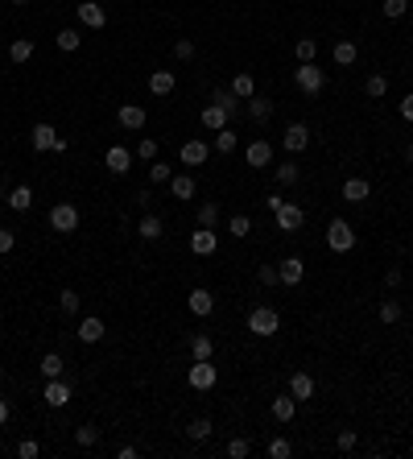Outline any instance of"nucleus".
Returning a JSON list of instances; mask_svg holds the SVG:
<instances>
[{"label": "nucleus", "mask_w": 413, "mask_h": 459, "mask_svg": "<svg viewBox=\"0 0 413 459\" xmlns=\"http://www.w3.org/2000/svg\"><path fill=\"white\" fill-rule=\"evenodd\" d=\"M248 331H252L256 340H269V335L281 331V315H277L273 306H252V311H248Z\"/></svg>", "instance_id": "obj_1"}, {"label": "nucleus", "mask_w": 413, "mask_h": 459, "mask_svg": "<svg viewBox=\"0 0 413 459\" xmlns=\"http://www.w3.org/2000/svg\"><path fill=\"white\" fill-rule=\"evenodd\" d=\"M294 83H298V91H302V95H319V91L327 87V70H323V66H314V62H298Z\"/></svg>", "instance_id": "obj_2"}, {"label": "nucleus", "mask_w": 413, "mask_h": 459, "mask_svg": "<svg viewBox=\"0 0 413 459\" xmlns=\"http://www.w3.org/2000/svg\"><path fill=\"white\" fill-rule=\"evenodd\" d=\"M327 248L331 253H352L356 248V228L347 219H331L327 224Z\"/></svg>", "instance_id": "obj_3"}, {"label": "nucleus", "mask_w": 413, "mask_h": 459, "mask_svg": "<svg viewBox=\"0 0 413 459\" xmlns=\"http://www.w3.org/2000/svg\"><path fill=\"white\" fill-rule=\"evenodd\" d=\"M186 381H190V389H194V393H211V389H215V381H219V373H215V364H211V360H194V364H190V373H186Z\"/></svg>", "instance_id": "obj_4"}, {"label": "nucleus", "mask_w": 413, "mask_h": 459, "mask_svg": "<svg viewBox=\"0 0 413 459\" xmlns=\"http://www.w3.org/2000/svg\"><path fill=\"white\" fill-rule=\"evenodd\" d=\"M50 228L62 232V236H66V232H79V207H74V203H54V207H50Z\"/></svg>", "instance_id": "obj_5"}, {"label": "nucleus", "mask_w": 413, "mask_h": 459, "mask_svg": "<svg viewBox=\"0 0 413 459\" xmlns=\"http://www.w3.org/2000/svg\"><path fill=\"white\" fill-rule=\"evenodd\" d=\"M145 120H149V112H145L141 104H120V112H116V124H120L124 133H141Z\"/></svg>", "instance_id": "obj_6"}, {"label": "nucleus", "mask_w": 413, "mask_h": 459, "mask_svg": "<svg viewBox=\"0 0 413 459\" xmlns=\"http://www.w3.org/2000/svg\"><path fill=\"white\" fill-rule=\"evenodd\" d=\"M273 224H277L281 232H298V228L306 224V211H302L298 203H281V207L273 211Z\"/></svg>", "instance_id": "obj_7"}, {"label": "nucleus", "mask_w": 413, "mask_h": 459, "mask_svg": "<svg viewBox=\"0 0 413 459\" xmlns=\"http://www.w3.org/2000/svg\"><path fill=\"white\" fill-rule=\"evenodd\" d=\"M103 162H108V174H116V178H124V174L132 170V162H137V157H132V149H124V145H112Z\"/></svg>", "instance_id": "obj_8"}, {"label": "nucleus", "mask_w": 413, "mask_h": 459, "mask_svg": "<svg viewBox=\"0 0 413 459\" xmlns=\"http://www.w3.org/2000/svg\"><path fill=\"white\" fill-rule=\"evenodd\" d=\"M215 248H219L215 228H199V232H190V253H194V257H215Z\"/></svg>", "instance_id": "obj_9"}, {"label": "nucleus", "mask_w": 413, "mask_h": 459, "mask_svg": "<svg viewBox=\"0 0 413 459\" xmlns=\"http://www.w3.org/2000/svg\"><path fill=\"white\" fill-rule=\"evenodd\" d=\"M79 21H83L87 29H103V25H108V12H103L99 0H79Z\"/></svg>", "instance_id": "obj_10"}, {"label": "nucleus", "mask_w": 413, "mask_h": 459, "mask_svg": "<svg viewBox=\"0 0 413 459\" xmlns=\"http://www.w3.org/2000/svg\"><path fill=\"white\" fill-rule=\"evenodd\" d=\"M281 145H285L290 153H302V149L310 145V128H306L302 120H294V124H290V128L281 133Z\"/></svg>", "instance_id": "obj_11"}, {"label": "nucleus", "mask_w": 413, "mask_h": 459, "mask_svg": "<svg viewBox=\"0 0 413 459\" xmlns=\"http://www.w3.org/2000/svg\"><path fill=\"white\" fill-rule=\"evenodd\" d=\"M277 277H281V286H302V277H306V261H302V257H285V261L277 265Z\"/></svg>", "instance_id": "obj_12"}, {"label": "nucleus", "mask_w": 413, "mask_h": 459, "mask_svg": "<svg viewBox=\"0 0 413 459\" xmlns=\"http://www.w3.org/2000/svg\"><path fill=\"white\" fill-rule=\"evenodd\" d=\"M41 402H46V406H54V410H62V406L70 402V385H66L62 377L46 381V389H41Z\"/></svg>", "instance_id": "obj_13"}, {"label": "nucleus", "mask_w": 413, "mask_h": 459, "mask_svg": "<svg viewBox=\"0 0 413 459\" xmlns=\"http://www.w3.org/2000/svg\"><path fill=\"white\" fill-rule=\"evenodd\" d=\"M29 141H33V149H37V153H54L62 137H58V128H54V124H37Z\"/></svg>", "instance_id": "obj_14"}, {"label": "nucleus", "mask_w": 413, "mask_h": 459, "mask_svg": "<svg viewBox=\"0 0 413 459\" xmlns=\"http://www.w3.org/2000/svg\"><path fill=\"white\" fill-rule=\"evenodd\" d=\"M244 162H248L252 170H265V166H273V145H269V141H252V145L244 149Z\"/></svg>", "instance_id": "obj_15"}, {"label": "nucleus", "mask_w": 413, "mask_h": 459, "mask_svg": "<svg viewBox=\"0 0 413 459\" xmlns=\"http://www.w3.org/2000/svg\"><path fill=\"white\" fill-rule=\"evenodd\" d=\"M186 306H190V315H199V319H207L211 311H215V294L211 290H190V298H186Z\"/></svg>", "instance_id": "obj_16"}, {"label": "nucleus", "mask_w": 413, "mask_h": 459, "mask_svg": "<svg viewBox=\"0 0 413 459\" xmlns=\"http://www.w3.org/2000/svg\"><path fill=\"white\" fill-rule=\"evenodd\" d=\"M74 335H79L83 344H99V340L108 335V327H103V319H99V315H87V319L79 323V331H74Z\"/></svg>", "instance_id": "obj_17"}, {"label": "nucleus", "mask_w": 413, "mask_h": 459, "mask_svg": "<svg viewBox=\"0 0 413 459\" xmlns=\"http://www.w3.org/2000/svg\"><path fill=\"white\" fill-rule=\"evenodd\" d=\"M199 120H203V128L219 133V128H228V120H232V116H228L219 104H211V99H207V108H203V116H199Z\"/></svg>", "instance_id": "obj_18"}, {"label": "nucleus", "mask_w": 413, "mask_h": 459, "mask_svg": "<svg viewBox=\"0 0 413 459\" xmlns=\"http://www.w3.org/2000/svg\"><path fill=\"white\" fill-rule=\"evenodd\" d=\"M170 195L186 203V199H194V195H199V182H194L190 174H174V178H170Z\"/></svg>", "instance_id": "obj_19"}, {"label": "nucleus", "mask_w": 413, "mask_h": 459, "mask_svg": "<svg viewBox=\"0 0 413 459\" xmlns=\"http://www.w3.org/2000/svg\"><path fill=\"white\" fill-rule=\"evenodd\" d=\"M368 195H372V182H368V178H347V182H343V199H347V203H368Z\"/></svg>", "instance_id": "obj_20"}, {"label": "nucleus", "mask_w": 413, "mask_h": 459, "mask_svg": "<svg viewBox=\"0 0 413 459\" xmlns=\"http://www.w3.org/2000/svg\"><path fill=\"white\" fill-rule=\"evenodd\" d=\"M178 157H182V166H203L207 162V141H186L178 149Z\"/></svg>", "instance_id": "obj_21"}, {"label": "nucleus", "mask_w": 413, "mask_h": 459, "mask_svg": "<svg viewBox=\"0 0 413 459\" xmlns=\"http://www.w3.org/2000/svg\"><path fill=\"white\" fill-rule=\"evenodd\" d=\"M290 393H294L298 402H310V398H314V377H310V373H294V377H290Z\"/></svg>", "instance_id": "obj_22"}, {"label": "nucleus", "mask_w": 413, "mask_h": 459, "mask_svg": "<svg viewBox=\"0 0 413 459\" xmlns=\"http://www.w3.org/2000/svg\"><path fill=\"white\" fill-rule=\"evenodd\" d=\"M294 414H298V398H294V393L273 398V418H277V422H294Z\"/></svg>", "instance_id": "obj_23"}, {"label": "nucleus", "mask_w": 413, "mask_h": 459, "mask_svg": "<svg viewBox=\"0 0 413 459\" xmlns=\"http://www.w3.org/2000/svg\"><path fill=\"white\" fill-rule=\"evenodd\" d=\"M211 104H219L228 116H236V112H240V95H236L232 87H215V91H211Z\"/></svg>", "instance_id": "obj_24"}, {"label": "nucleus", "mask_w": 413, "mask_h": 459, "mask_svg": "<svg viewBox=\"0 0 413 459\" xmlns=\"http://www.w3.org/2000/svg\"><path fill=\"white\" fill-rule=\"evenodd\" d=\"M137 232H141V240H161V232H165V224H161V215H141V224H137Z\"/></svg>", "instance_id": "obj_25"}, {"label": "nucleus", "mask_w": 413, "mask_h": 459, "mask_svg": "<svg viewBox=\"0 0 413 459\" xmlns=\"http://www.w3.org/2000/svg\"><path fill=\"white\" fill-rule=\"evenodd\" d=\"M248 116H252V124H269V116H273V99L252 95V99H248Z\"/></svg>", "instance_id": "obj_26"}, {"label": "nucleus", "mask_w": 413, "mask_h": 459, "mask_svg": "<svg viewBox=\"0 0 413 459\" xmlns=\"http://www.w3.org/2000/svg\"><path fill=\"white\" fill-rule=\"evenodd\" d=\"M29 58H33V41H29V37L8 41V62H17V66H21V62H29Z\"/></svg>", "instance_id": "obj_27"}, {"label": "nucleus", "mask_w": 413, "mask_h": 459, "mask_svg": "<svg viewBox=\"0 0 413 459\" xmlns=\"http://www.w3.org/2000/svg\"><path fill=\"white\" fill-rule=\"evenodd\" d=\"M331 54H335V66H352V62L360 58V46H356V41H335Z\"/></svg>", "instance_id": "obj_28"}, {"label": "nucleus", "mask_w": 413, "mask_h": 459, "mask_svg": "<svg viewBox=\"0 0 413 459\" xmlns=\"http://www.w3.org/2000/svg\"><path fill=\"white\" fill-rule=\"evenodd\" d=\"M149 91L153 95H170L174 91V70H153L149 75Z\"/></svg>", "instance_id": "obj_29"}, {"label": "nucleus", "mask_w": 413, "mask_h": 459, "mask_svg": "<svg viewBox=\"0 0 413 459\" xmlns=\"http://www.w3.org/2000/svg\"><path fill=\"white\" fill-rule=\"evenodd\" d=\"M228 87H232V91H236L240 99H252V95H256V79H252L248 70H240V75H236V79H232Z\"/></svg>", "instance_id": "obj_30"}, {"label": "nucleus", "mask_w": 413, "mask_h": 459, "mask_svg": "<svg viewBox=\"0 0 413 459\" xmlns=\"http://www.w3.org/2000/svg\"><path fill=\"white\" fill-rule=\"evenodd\" d=\"M273 178H277L281 186H294V182L302 178V170H298V162H277V166H273Z\"/></svg>", "instance_id": "obj_31"}, {"label": "nucleus", "mask_w": 413, "mask_h": 459, "mask_svg": "<svg viewBox=\"0 0 413 459\" xmlns=\"http://www.w3.org/2000/svg\"><path fill=\"white\" fill-rule=\"evenodd\" d=\"M211 352H215L211 335H190V360H211Z\"/></svg>", "instance_id": "obj_32"}, {"label": "nucleus", "mask_w": 413, "mask_h": 459, "mask_svg": "<svg viewBox=\"0 0 413 459\" xmlns=\"http://www.w3.org/2000/svg\"><path fill=\"white\" fill-rule=\"evenodd\" d=\"M62 373H66V360H62L58 352H46V356H41V377L54 381V377H62Z\"/></svg>", "instance_id": "obj_33"}, {"label": "nucleus", "mask_w": 413, "mask_h": 459, "mask_svg": "<svg viewBox=\"0 0 413 459\" xmlns=\"http://www.w3.org/2000/svg\"><path fill=\"white\" fill-rule=\"evenodd\" d=\"M8 207H12V211H29V207H33V191H29V186H12V191H8Z\"/></svg>", "instance_id": "obj_34"}, {"label": "nucleus", "mask_w": 413, "mask_h": 459, "mask_svg": "<svg viewBox=\"0 0 413 459\" xmlns=\"http://www.w3.org/2000/svg\"><path fill=\"white\" fill-rule=\"evenodd\" d=\"M401 319H405L401 302H397V298H385V302H381V323H389V327H393V323H401Z\"/></svg>", "instance_id": "obj_35"}, {"label": "nucleus", "mask_w": 413, "mask_h": 459, "mask_svg": "<svg viewBox=\"0 0 413 459\" xmlns=\"http://www.w3.org/2000/svg\"><path fill=\"white\" fill-rule=\"evenodd\" d=\"M211 431H215L211 418H194V422L186 427V439H190V443H203V439H211Z\"/></svg>", "instance_id": "obj_36"}, {"label": "nucleus", "mask_w": 413, "mask_h": 459, "mask_svg": "<svg viewBox=\"0 0 413 459\" xmlns=\"http://www.w3.org/2000/svg\"><path fill=\"white\" fill-rule=\"evenodd\" d=\"M236 145H240V137H236L232 128H219V133H215V153H236Z\"/></svg>", "instance_id": "obj_37"}, {"label": "nucleus", "mask_w": 413, "mask_h": 459, "mask_svg": "<svg viewBox=\"0 0 413 459\" xmlns=\"http://www.w3.org/2000/svg\"><path fill=\"white\" fill-rule=\"evenodd\" d=\"M83 46V33H74V29H58V50H66V54H74Z\"/></svg>", "instance_id": "obj_38"}, {"label": "nucleus", "mask_w": 413, "mask_h": 459, "mask_svg": "<svg viewBox=\"0 0 413 459\" xmlns=\"http://www.w3.org/2000/svg\"><path fill=\"white\" fill-rule=\"evenodd\" d=\"M294 54H298V62H314V58H319V41H314V37H302V41L294 46Z\"/></svg>", "instance_id": "obj_39"}, {"label": "nucleus", "mask_w": 413, "mask_h": 459, "mask_svg": "<svg viewBox=\"0 0 413 459\" xmlns=\"http://www.w3.org/2000/svg\"><path fill=\"white\" fill-rule=\"evenodd\" d=\"M228 232H232L236 240H244V236L252 232V219H248V215H232V219H228Z\"/></svg>", "instance_id": "obj_40"}, {"label": "nucleus", "mask_w": 413, "mask_h": 459, "mask_svg": "<svg viewBox=\"0 0 413 459\" xmlns=\"http://www.w3.org/2000/svg\"><path fill=\"white\" fill-rule=\"evenodd\" d=\"M290 456H294L290 439H269V459H290Z\"/></svg>", "instance_id": "obj_41"}, {"label": "nucleus", "mask_w": 413, "mask_h": 459, "mask_svg": "<svg viewBox=\"0 0 413 459\" xmlns=\"http://www.w3.org/2000/svg\"><path fill=\"white\" fill-rule=\"evenodd\" d=\"M364 91H368L372 99H381V95L389 91V79H385V75H368V83H364Z\"/></svg>", "instance_id": "obj_42"}, {"label": "nucleus", "mask_w": 413, "mask_h": 459, "mask_svg": "<svg viewBox=\"0 0 413 459\" xmlns=\"http://www.w3.org/2000/svg\"><path fill=\"white\" fill-rule=\"evenodd\" d=\"M132 157H141V162H157V141H153V137H141V145H137Z\"/></svg>", "instance_id": "obj_43"}, {"label": "nucleus", "mask_w": 413, "mask_h": 459, "mask_svg": "<svg viewBox=\"0 0 413 459\" xmlns=\"http://www.w3.org/2000/svg\"><path fill=\"white\" fill-rule=\"evenodd\" d=\"M219 224V207L215 203H203L199 207V228H215Z\"/></svg>", "instance_id": "obj_44"}, {"label": "nucleus", "mask_w": 413, "mask_h": 459, "mask_svg": "<svg viewBox=\"0 0 413 459\" xmlns=\"http://www.w3.org/2000/svg\"><path fill=\"white\" fill-rule=\"evenodd\" d=\"M79 302H83V298H79L74 290H62V294H58V311H62V315H74Z\"/></svg>", "instance_id": "obj_45"}, {"label": "nucleus", "mask_w": 413, "mask_h": 459, "mask_svg": "<svg viewBox=\"0 0 413 459\" xmlns=\"http://www.w3.org/2000/svg\"><path fill=\"white\" fill-rule=\"evenodd\" d=\"M74 443H79V447H95V443H99V431L87 422V427H79V431H74Z\"/></svg>", "instance_id": "obj_46"}, {"label": "nucleus", "mask_w": 413, "mask_h": 459, "mask_svg": "<svg viewBox=\"0 0 413 459\" xmlns=\"http://www.w3.org/2000/svg\"><path fill=\"white\" fill-rule=\"evenodd\" d=\"M174 58H178V62H190V58H194V41H190V37H178V41H174Z\"/></svg>", "instance_id": "obj_47"}, {"label": "nucleus", "mask_w": 413, "mask_h": 459, "mask_svg": "<svg viewBox=\"0 0 413 459\" xmlns=\"http://www.w3.org/2000/svg\"><path fill=\"white\" fill-rule=\"evenodd\" d=\"M149 178H153V182H170V178H174V170H170L165 162H149Z\"/></svg>", "instance_id": "obj_48"}, {"label": "nucleus", "mask_w": 413, "mask_h": 459, "mask_svg": "<svg viewBox=\"0 0 413 459\" xmlns=\"http://www.w3.org/2000/svg\"><path fill=\"white\" fill-rule=\"evenodd\" d=\"M381 8H385V17H393V21H397V17H405V12H410V0H385Z\"/></svg>", "instance_id": "obj_49"}, {"label": "nucleus", "mask_w": 413, "mask_h": 459, "mask_svg": "<svg viewBox=\"0 0 413 459\" xmlns=\"http://www.w3.org/2000/svg\"><path fill=\"white\" fill-rule=\"evenodd\" d=\"M256 282H261V286H277V282H281V277H277V265H261V269H256Z\"/></svg>", "instance_id": "obj_50"}, {"label": "nucleus", "mask_w": 413, "mask_h": 459, "mask_svg": "<svg viewBox=\"0 0 413 459\" xmlns=\"http://www.w3.org/2000/svg\"><path fill=\"white\" fill-rule=\"evenodd\" d=\"M248 451H252V447H248V439H232V443H228V456H232V459H244Z\"/></svg>", "instance_id": "obj_51"}, {"label": "nucleus", "mask_w": 413, "mask_h": 459, "mask_svg": "<svg viewBox=\"0 0 413 459\" xmlns=\"http://www.w3.org/2000/svg\"><path fill=\"white\" fill-rule=\"evenodd\" d=\"M17 456H21V459H37V456H41V447H37L33 439H25V443H17Z\"/></svg>", "instance_id": "obj_52"}, {"label": "nucleus", "mask_w": 413, "mask_h": 459, "mask_svg": "<svg viewBox=\"0 0 413 459\" xmlns=\"http://www.w3.org/2000/svg\"><path fill=\"white\" fill-rule=\"evenodd\" d=\"M356 443H360L356 431H339V451H356Z\"/></svg>", "instance_id": "obj_53"}, {"label": "nucleus", "mask_w": 413, "mask_h": 459, "mask_svg": "<svg viewBox=\"0 0 413 459\" xmlns=\"http://www.w3.org/2000/svg\"><path fill=\"white\" fill-rule=\"evenodd\" d=\"M12 244H17V232L0 228V257H4V253H12Z\"/></svg>", "instance_id": "obj_54"}, {"label": "nucleus", "mask_w": 413, "mask_h": 459, "mask_svg": "<svg viewBox=\"0 0 413 459\" xmlns=\"http://www.w3.org/2000/svg\"><path fill=\"white\" fill-rule=\"evenodd\" d=\"M401 282H405V273H401V269H397V265H393V269H389V273H385V286H389V290H397V286H401Z\"/></svg>", "instance_id": "obj_55"}, {"label": "nucleus", "mask_w": 413, "mask_h": 459, "mask_svg": "<svg viewBox=\"0 0 413 459\" xmlns=\"http://www.w3.org/2000/svg\"><path fill=\"white\" fill-rule=\"evenodd\" d=\"M401 116H405V120L413 124V91L405 95V99H401Z\"/></svg>", "instance_id": "obj_56"}, {"label": "nucleus", "mask_w": 413, "mask_h": 459, "mask_svg": "<svg viewBox=\"0 0 413 459\" xmlns=\"http://www.w3.org/2000/svg\"><path fill=\"white\" fill-rule=\"evenodd\" d=\"M4 422H8V402L0 398V427H4Z\"/></svg>", "instance_id": "obj_57"}, {"label": "nucleus", "mask_w": 413, "mask_h": 459, "mask_svg": "<svg viewBox=\"0 0 413 459\" xmlns=\"http://www.w3.org/2000/svg\"><path fill=\"white\" fill-rule=\"evenodd\" d=\"M405 162H413V141L405 145Z\"/></svg>", "instance_id": "obj_58"}, {"label": "nucleus", "mask_w": 413, "mask_h": 459, "mask_svg": "<svg viewBox=\"0 0 413 459\" xmlns=\"http://www.w3.org/2000/svg\"><path fill=\"white\" fill-rule=\"evenodd\" d=\"M0 385H4V364H0Z\"/></svg>", "instance_id": "obj_59"}, {"label": "nucleus", "mask_w": 413, "mask_h": 459, "mask_svg": "<svg viewBox=\"0 0 413 459\" xmlns=\"http://www.w3.org/2000/svg\"><path fill=\"white\" fill-rule=\"evenodd\" d=\"M12 4H29V0H12Z\"/></svg>", "instance_id": "obj_60"}]
</instances>
